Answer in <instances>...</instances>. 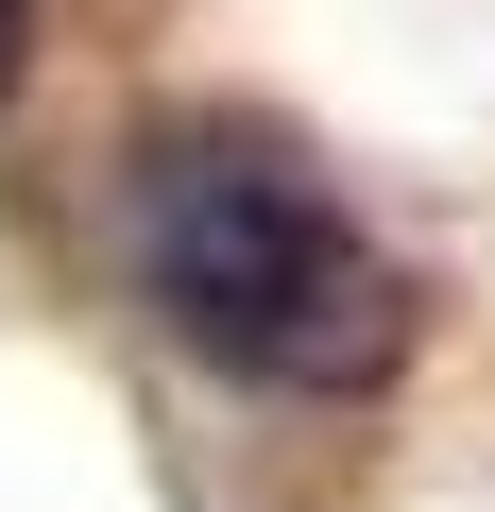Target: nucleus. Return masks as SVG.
Returning <instances> with one entry per match:
<instances>
[{
	"label": "nucleus",
	"instance_id": "nucleus-1",
	"mask_svg": "<svg viewBox=\"0 0 495 512\" xmlns=\"http://www.w3.org/2000/svg\"><path fill=\"white\" fill-rule=\"evenodd\" d=\"M120 256H137L154 325L239 393L342 410V393H393V359H410V274L274 120H154L120 171Z\"/></svg>",
	"mask_w": 495,
	"mask_h": 512
},
{
	"label": "nucleus",
	"instance_id": "nucleus-2",
	"mask_svg": "<svg viewBox=\"0 0 495 512\" xmlns=\"http://www.w3.org/2000/svg\"><path fill=\"white\" fill-rule=\"evenodd\" d=\"M18 69H35V0H0V103H18Z\"/></svg>",
	"mask_w": 495,
	"mask_h": 512
}]
</instances>
